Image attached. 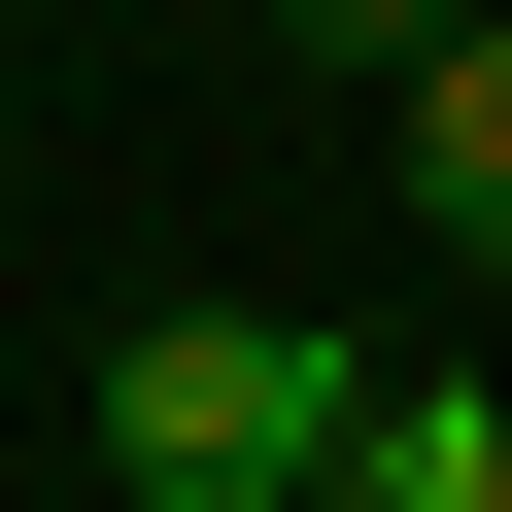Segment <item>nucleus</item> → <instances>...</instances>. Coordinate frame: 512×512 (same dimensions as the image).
Here are the masks:
<instances>
[{"label":"nucleus","instance_id":"obj_1","mask_svg":"<svg viewBox=\"0 0 512 512\" xmlns=\"http://www.w3.org/2000/svg\"><path fill=\"white\" fill-rule=\"evenodd\" d=\"M308 444H342V342L308 308H137L103 342V478L137 512H308Z\"/></svg>","mask_w":512,"mask_h":512},{"label":"nucleus","instance_id":"obj_2","mask_svg":"<svg viewBox=\"0 0 512 512\" xmlns=\"http://www.w3.org/2000/svg\"><path fill=\"white\" fill-rule=\"evenodd\" d=\"M376 137H410V205L478 239V274H512V0H444V35L376 69Z\"/></svg>","mask_w":512,"mask_h":512},{"label":"nucleus","instance_id":"obj_3","mask_svg":"<svg viewBox=\"0 0 512 512\" xmlns=\"http://www.w3.org/2000/svg\"><path fill=\"white\" fill-rule=\"evenodd\" d=\"M308 512H512V410H478V376H342Z\"/></svg>","mask_w":512,"mask_h":512},{"label":"nucleus","instance_id":"obj_4","mask_svg":"<svg viewBox=\"0 0 512 512\" xmlns=\"http://www.w3.org/2000/svg\"><path fill=\"white\" fill-rule=\"evenodd\" d=\"M274 35H308V69H342V103H376V69H410V35H444V0H274Z\"/></svg>","mask_w":512,"mask_h":512}]
</instances>
